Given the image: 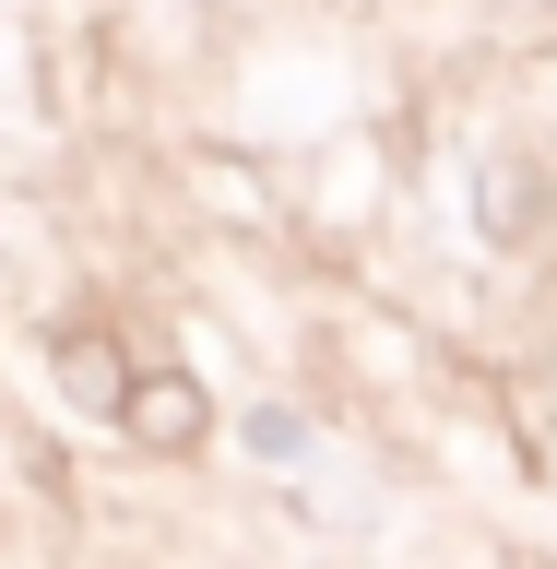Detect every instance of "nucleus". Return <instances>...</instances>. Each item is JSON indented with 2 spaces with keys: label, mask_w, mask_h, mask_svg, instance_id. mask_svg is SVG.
Masks as SVG:
<instances>
[{
  "label": "nucleus",
  "mask_w": 557,
  "mask_h": 569,
  "mask_svg": "<svg viewBox=\"0 0 557 569\" xmlns=\"http://www.w3.org/2000/svg\"><path fill=\"white\" fill-rule=\"evenodd\" d=\"M119 416H131V439H142V451H190V439L213 427V403H202V380H178V368H142Z\"/></svg>",
  "instance_id": "nucleus-1"
},
{
  "label": "nucleus",
  "mask_w": 557,
  "mask_h": 569,
  "mask_svg": "<svg viewBox=\"0 0 557 569\" xmlns=\"http://www.w3.org/2000/svg\"><path fill=\"white\" fill-rule=\"evenodd\" d=\"M60 368H71V403H96V416H119V403H131V368H119V345H107V332H71Z\"/></svg>",
  "instance_id": "nucleus-2"
},
{
  "label": "nucleus",
  "mask_w": 557,
  "mask_h": 569,
  "mask_svg": "<svg viewBox=\"0 0 557 569\" xmlns=\"http://www.w3.org/2000/svg\"><path fill=\"white\" fill-rule=\"evenodd\" d=\"M249 451H261V462H285V451H309V427H297V416H273V403H261V416H249Z\"/></svg>",
  "instance_id": "nucleus-3"
}]
</instances>
